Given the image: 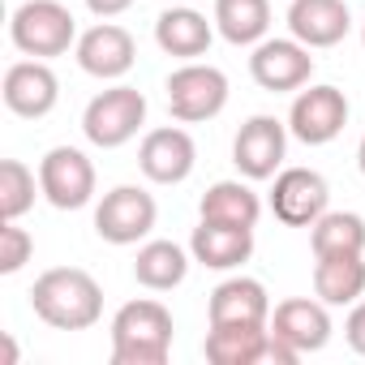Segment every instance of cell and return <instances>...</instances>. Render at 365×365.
I'll list each match as a JSON object with an SVG mask.
<instances>
[{
	"instance_id": "cell-7",
	"label": "cell",
	"mask_w": 365,
	"mask_h": 365,
	"mask_svg": "<svg viewBox=\"0 0 365 365\" xmlns=\"http://www.w3.org/2000/svg\"><path fill=\"white\" fill-rule=\"evenodd\" d=\"M39 185H43V198L56 207V211H82L91 198H95V163L86 150L78 146H52L43 159H39Z\"/></svg>"
},
{
	"instance_id": "cell-19",
	"label": "cell",
	"mask_w": 365,
	"mask_h": 365,
	"mask_svg": "<svg viewBox=\"0 0 365 365\" xmlns=\"http://www.w3.org/2000/svg\"><path fill=\"white\" fill-rule=\"evenodd\" d=\"M267 322H211L202 339V356L211 365H262L267 361Z\"/></svg>"
},
{
	"instance_id": "cell-15",
	"label": "cell",
	"mask_w": 365,
	"mask_h": 365,
	"mask_svg": "<svg viewBox=\"0 0 365 365\" xmlns=\"http://www.w3.org/2000/svg\"><path fill=\"white\" fill-rule=\"evenodd\" d=\"M267 327L284 344H292L301 356H309V352H322L331 344V305L318 297H288L271 309Z\"/></svg>"
},
{
	"instance_id": "cell-9",
	"label": "cell",
	"mask_w": 365,
	"mask_h": 365,
	"mask_svg": "<svg viewBox=\"0 0 365 365\" xmlns=\"http://www.w3.org/2000/svg\"><path fill=\"white\" fill-rule=\"evenodd\" d=\"M288 155V125L279 116H250L232 138V163L245 180H275Z\"/></svg>"
},
{
	"instance_id": "cell-4",
	"label": "cell",
	"mask_w": 365,
	"mask_h": 365,
	"mask_svg": "<svg viewBox=\"0 0 365 365\" xmlns=\"http://www.w3.org/2000/svg\"><path fill=\"white\" fill-rule=\"evenodd\" d=\"M163 91H168V112L180 125L215 120L228 108V73L207 61H185L180 69H172Z\"/></svg>"
},
{
	"instance_id": "cell-5",
	"label": "cell",
	"mask_w": 365,
	"mask_h": 365,
	"mask_svg": "<svg viewBox=\"0 0 365 365\" xmlns=\"http://www.w3.org/2000/svg\"><path fill=\"white\" fill-rule=\"evenodd\" d=\"M142 125H146V95L125 82L99 91L82 112V133L99 150H116V146L133 142Z\"/></svg>"
},
{
	"instance_id": "cell-3",
	"label": "cell",
	"mask_w": 365,
	"mask_h": 365,
	"mask_svg": "<svg viewBox=\"0 0 365 365\" xmlns=\"http://www.w3.org/2000/svg\"><path fill=\"white\" fill-rule=\"evenodd\" d=\"M9 39L22 56L52 61V56H65L69 48H78V22L61 0H26L9 18Z\"/></svg>"
},
{
	"instance_id": "cell-2",
	"label": "cell",
	"mask_w": 365,
	"mask_h": 365,
	"mask_svg": "<svg viewBox=\"0 0 365 365\" xmlns=\"http://www.w3.org/2000/svg\"><path fill=\"white\" fill-rule=\"evenodd\" d=\"M172 309L155 297L125 301L112 318V365H163L172 352Z\"/></svg>"
},
{
	"instance_id": "cell-17",
	"label": "cell",
	"mask_w": 365,
	"mask_h": 365,
	"mask_svg": "<svg viewBox=\"0 0 365 365\" xmlns=\"http://www.w3.org/2000/svg\"><path fill=\"white\" fill-rule=\"evenodd\" d=\"M155 43L176 61H198L215 43V22H207V14H198L194 5H172L155 22Z\"/></svg>"
},
{
	"instance_id": "cell-28",
	"label": "cell",
	"mask_w": 365,
	"mask_h": 365,
	"mask_svg": "<svg viewBox=\"0 0 365 365\" xmlns=\"http://www.w3.org/2000/svg\"><path fill=\"white\" fill-rule=\"evenodd\" d=\"M344 339L356 356H365V301H356L348 309V322H344Z\"/></svg>"
},
{
	"instance_id": "cell-21",
	"label": "cell",
	"mask_w": 365,
	"mask_h": 365,
	"mask_svg": "<svg viewBox=\"0 0 365 365\" xmlns=\"http://www.w3.org/2000/svg\"><path fill=\"white\" fill-rule=\"evenodd\" d=\"M365 292V254H318L314 297L327 305H356Z\"/></svg>"
},
{
	"instance_id": "cell-27",
	"label": "cell",
	"mask_w": 365,
	"mask_h": 365,
	"mask_svg": "<svg viewBox=\"0 0 365 365\" xmlns=\"http://www.w3.org/2000/svg\"><path fill=\"white\" fill-rule=\"evenodd\" d=\"M31 258H35V237L18 220H5L0 224V275H18Z\"/></svg>"
},
{
	"instance_id": "cell-31",
	"label": "cell",
	"mask_w": 365,
	"mask_h": 365,
	"mask_svg": "<svg viewBox=\"0 0 365 365\" xmlns=\"http://www.w3.org/2000/svg\"><path fill=\"white\" fill-rule=\"evenodd\" d=\"M356 168H361V176H365V138H361V146H356Z\"/></svg>"
},
{
	"instance_id": "cell-6",
	"label": "cell",
	"mask_w": 365,
	"mask_h": 365,
	"mask_svg": "<svg viewBox=\"0 0 365 365\" xmlns=\"http://www.w3.org/2000/svg\"><path fill=\"white\" fill-rule=\"evenodd\" d=\"M159 207L155 194H146L142 185H116L99 198L95 207V232L108 245H138L155 232Z\"/></svg>"
},
{
	"instance_id": "cell-22",
	"label": "cell",
	"mask_w": 365,
	"mask_h": 365,
	"mask_svg": "<svg viewBox=\"0 0 365 365\" xmlns=\"http://www.w3.org/2000/svg\"><path fill=\"white\" fill-rule=\"evenodd\" d=\"M194 254H185L176 241H142L138 258H133V279L150 292H172L185 284Z\"/></svg>"
},
{
	"instance_id": "cell-18",
	"label": "cell",
	"mask_w": 365,
	"mask_h": 365,
	"mask_svg": "<svg viewBox=\"0 0 365 365\" xmlns=\"http://www.w3.org/2000/svg\"><path fill=\"white\" fill-rule=\"evenodd\" d=\"M288 31L305 48H335L352 31V14L344 0H292L288 5Z\"/></svg>"
},
{
	"instance_id": "cell-20",
	"label": "cell",
	"mask_w": 365,
	"mask_h": 365,
	"mask_svg": "<svg viewBox=\"0 0 365 365\" xmlns=\"http://www.w3.org/2000/svg\"><path fill=\"white\" fill-rule=\"evenodd\" d=\"M207 322H271V297H267L262 279L232 275V279L215 284V292L207 301Z\"/></svg>"
},
{
	"instance_id": "cell-12",
	"label": "cell",
	"mask_w": 365,
	"mask_h": 365,
	"mask_svg": "<svg viewBox=\"0 0 365 365\" xmlns=\"http://www.w3.org/2000/svg\"><path fill=\"white\" fill-rule=\"evenodd\" d=\"M314 48H305L301 39H262L250 56V78L271 91V95H288L309 86L314 78Z\"/></svg>"
},
{
	"instance_id": "cell-8",
	"label": "cell",
	"mask_w": 365,
	"mask_h": 365,
	"mask_svg": "<svg viewBox=\"0 0 365 365\" xmlns=\"http://www.w3.org/2000/svg\"><path fill=\"white\" fill-rule=\"evenodd\" d=\"M348 125V95L339 86H301L288 108V133L305 146H327Z\"/></svg>"
},
{
	"instance_id": "cell-32",
	"label": "cell",
	"mask_w": 365,
	"mask_h": 365,
	"mask_svg": "<svg viewBox=\"0 0 365 365\" xmlns=\"http://www.w3.org/2000/svg\"><path fill=\"white\" fill-rule=\"evenodd\" d=\"M176 5H194V0H176Z\"/></svg>"
},
{
	"instance_id": "cell-11",
	"label": "cell",
	"mask_w": 365,
	"mask_h": 365,
	"mask_svg": "<svg viewBox=\"0 0 365 365\" xmlns=\"http://www.w3.org/2000/svg\"><path fill=\"white\" fill-rule=\"evenodd\" d=\"M82 73L99 78V82H120L133 65H138V43L125 26H116L112 18L95 22L91 31L78 35V48H73Z\"/></svg>"
},
{
	"instance_id": "cell-1",
	"label": "cell",
	"mask_w": 365,
	"mask_h": 365,
	"mask_svg": "<svg viewBox=\"0 0 365 365\" xmlns=\"http://www.w3.org/2000/svg\"><path fill=\"white\" fill-rule=\"evenodd\" d=\"M31 309L56 331H86L103 318V288L82 267H52L35 279Z\"/></svg>"
},
{
	"instance_id": "cell-13",
	"label": "cell",
	"mask_w": 365,
	"mask_h": 365,
	"mask_svg": "<svg viewBox=\"0 0 365 365\" xmlns=\"http://www.w3.org/2000/svg\"><path fill=\"white\" fill-rule=\"evenodd\" d=\"M194 163H198V146H194L190 129H180V125H159L138 146V168L155 185H180V180H190Z\"/></svg>"
},
{
	"instance_id": "cell-26",
	"label": "cell",
	"mask_w": 365,
	"mask_h": 365,
	"mask_svg": "<svg viewBox=\"0 0 365 365\" xmlns=\"http://www.w3.org/2000/svg\"><path fill=\"white\" fill-rule=\"evenodd\" d=\"M39 194H43V185L31 163H22V159L0 163V220H22Z\"/></svg>"
},
{
	"instance_id": "cell-16",
	"label": "cell",
	"mask_w": 365,
	"mask_h": 365,
	"mask_svg": "<svg viewBox=\"0 0 365 365\" xmlns=\"http://www.w3.org/2000/svg\"><path fill=\"white\" fill-rule=\"evenodd\" d=\"M190 254L207 271H237V267H245L254 258V228L202 220L194 228V237H190Z\"/></svg>"
},
{
	"instance_id": "cell-30",
	"label": "cell",
	"mask_w": 365,
	"mask_h": 365,
	"mask_svg": "<svg viewBox=\"0 0 365 365\" xmlns=\"http://www.w3.org/2000/svg\"><path fill=\"white\" fill-rule=\"evenodd\" d=\"M5 339V365H18V344H14V335H0Z\"/></svg>"
},
{
	"instance_id": "cell-33",
	"label": "cell",
	"mask_w": 365,
	"mask_h": 365,
	"mask_svg": "<svg viewBox=\"0 0 365 365\" xmlns=\"http://www.w3.org/2000/svg\"><path fill=\"white\" fill-rule=\"evenodd\" d=\"M361 43H365V31H361Z\"/></svg>"
},
{
	"instance_id": "cell-25",
	"label": "cell",
	"mask_w": 365,
	"mask_h": 365,
	"mask_svg": "<svg viewBox=\"0 0 365 365\" xmlns=\"http://www.w3.org/2000/svg\"><path fill=\"white\" fill-rule=\"evenodd\" d=\"M309 250L318 254H365V220L356 211H322L309 228Z\"/></svg>"
},
{
	"instance_id": "cell-23",
	"label": "cell",
	"mask_w": 365,
	"mask_h": 365,
	"mask_svg": "<svg viewBox=\"0 0 365 365\" xmlns=\"http://www.w3.org/2000/svg\"><path fill=\"white\" fill-rule=\"evenodd\" d=\"M198 215H202V220H215V224L258 228V220H262V198L254 194L250 180H215V185L202 194V202H198Z\"/></svg>"
},
{
	"instance_id": "cell-24",
	"label": "cell",
	"mask_w": 365,
	"mask_h": 365,
	"mask_svg": "<svg viewBox=\"0 0 365 365\" xmlns=\"http://www.w3.org/2000/svg\"><path fill=\"white\" fill-rule=\"evenodd\" d=\"M211 22L232 48H258L271 31V0H215Z\"/></svg>"
},
{
	"instance_id": "cell-29",
	"label": "cell",
	"mask_w": 365,
	"mask_h": 365,
	"mask_svg": "<svg viewBox=\"0 0 365 365\" xmlns=\"http://www.w3.org/2000/svg\"><path fill=\"white\" fill-rule=\"evenodd\" d=\"M138 0H86V9L95 14V18H120L125 9H133Z\"/></svg>"
},
{
	"instance_id": "cell-14",
	"label": "cell",
	"mask_w": 365,
	"mask_h": 365,
	"mask_svg": "<svg viewBox=\"0 0 365 365\" xmlns=\"http://www.w3.org/2000/svg\"><path fill=\"white\" fill-rule=\"evenodd\" d=\"M0 95H5V108L22 120H43L56 99H61V82L52 73L48 61H14L5 69V86H0Z\"/></svg>"
},
{
	"instance_id": "cell-10",
	"label": "cell",
	"mask_w": 365,
	"mask_h": 365,
	"mask_svg": "<svg viewBox=\"0 0 365 365\" xmlns=\"http://www.w3.org/2000/svg\"><path fill=\"white\" fill-rule=\"evenodd\" d=\"M327 202H331V190H327L322 172H314V168H284V172H275L271 211H275L279 224H288V228H314V220L322 211H331Z\"/></svg>"
}]
</instances>
